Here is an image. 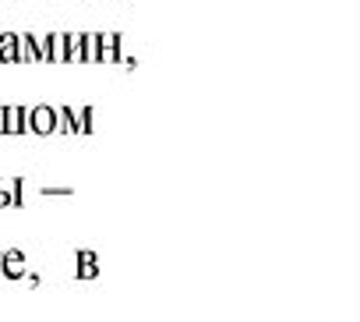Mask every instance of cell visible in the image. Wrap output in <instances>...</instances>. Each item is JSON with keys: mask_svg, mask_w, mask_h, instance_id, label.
I'll return each mask as SVG.
<instances>
[{"mask_svg": "<svg viewBox=\"0 0 360 322\" xmlns=\"http://www.w3.org/2000/svg\"><path fill=\"white\" fill-rule=\"evenodd\" d=\"M0 276L22 280V276H25V255H22V252H4V266H0Z\"/></svg>", "mask_w": 360, "mask_h": 322, "instance_id": "6", "label": "cell"}, {"mask_svg": "<svg viewBox=\"0 0 360 322\" xmlns=\"http://www.w3.org/2000/svg\"><path fill=\"white\" fill-rule=\"evenodd\" d=\"M25 117H29V106H4V135H22L25 131Z\"/></svg>", "mask_w": 360, "mask_h": 322, "instance_id": "3", "label": "cell"}, {"mask_svg": "<svg viewBox=\"0 0 360 322\" xmlns=\"http://www.w3.org/2000/svg\"><path fill=\"white\" fill-rule=\"evenodd\" d=\"M0 135H4V106H0Z\"/></svg>", "mask_w": 360, "mask_h": 322, "instance_id": "12", "label": "cell"}, {"mask_svg": "<svg viewBox=\"0 0 360 322\" xmlns=\"http://www.w3.org/2000/svg\"><path fill=\"white\" fill-rule=\"evenodd\" d=\"M18 61H22V64H36V61H39V54H36V39H32L29 32L18 36Z\"/></svg>", "mask_w": 360, "mask_h": 322, "instance_id": "8", "label": "cell"}, {"mask_svg": "<svg viewBox=\"0 0 360 322\" xmlns=\"http://www.w3.org/2000/svg\"><path fill=\"white\" fill-rule=\"evenodd\" d=\"M25 131H32V135H53V131H57V106H50V103L29 106Z\"/></svg>", "mask_w": 360, "mask_h": 322, "instance_id": "1", "label": "cell"}, {"mask_svg": "<svg viewBox=\"0 0 360 322\" xmlns=\"http://www.w3.org/2000/svg\"><path fill=\"white\" fill-rule=\"evenodd\" d=\"M99 36V64L120 61V36L117 32H96Z\"/></svg>", "mask_w": 360, "mask_h": 322, "instance_id": "2", "label": "cell"}, {"mask_svg": "<svg viewBox=\"0 0 360 322\" xmlns=\"http://www.w3.org/2000/svg\"><path fill=\"white\" fill-rule=\"evenodd\" d=\"M82 61H99V36L96 32H82Z\"/></svg>", "mask_w": 360, "mask_h": 322, "instance_id": "10", "label": "cell"}, {"mask_svg": "<svg viewBox=\"0 0 360 322\" xmlns=\"http://www.w3.org/2000/svg\"><path fill=\"white\" fill-rule=\"evenodd\" d=\"M0 61H4V64L18 61V32H4V36H0Z\"/></svg>", "mask_w": 360, "mask_h": 322, "instance_id": "7", "label": "cell"}, {"mask_svg": "<svg viewBox=\"0 0 360 322\" xmlns=\"http://www.w3.org/2000/svg\"><path fill=\"white\" fill-rule=\"evenodd\" d=\"M78 276H82V280L99 276V259H96L92 252H78Z\"/></svg>", "mask_w": 360, "mask_h": 322, "instance_id": "9", "label": "cell"}, {"mask_svg": "<svg viewBox=\"0 0 360 322\" xmlns=\"http://www.w3.org/2000/svg\"><path fill=\"white\" fill-rule=\"evenodd\" d=\"M0 266H4V252H0Z\"/></svg>", "mask_w": 360, "mask_h": 322, "instance_id": "13", "label": "cell"}, {"mask_svg": "<svg viewBox=\"0 0 360 322\" xmlns=\"http://www.w3.org/2000/svg\"><path fill=\"white\" fill-rule=\"evenodd\" d=\"M68 61L82 64V32H68Z\"/></svg>", "mask_w": 360, "mask_h": 322, "instance_id": "11", "label": "cell"}, {"mask_svg": "<svg viewBox=\"0 0 360 322\" xmlns=\"http://www.w3.org/2000/svg\"><path fill=\"white\" fill-rule=\"evenodd\" d=\"M46 54H50V64H64L68 61V32H50L46 36Z\"/></svg>", "mask_w": 360, "mask_h": 322, "instance_id": "5", "label": "cell"}, {"mask_svg": "<svg viewBox=\"0 0 360 322\" xmlns=\"http://www.w3.org/2000/svg\"><path fill=\"white\" fill-rule=\"evenodd\" d=\"M8 206H22V181L0 178V209H8Z\"/></svg>", "mask_w": 360, "mask_h": 322, "instance_id": "4", "label": "cell"}]
</instances>
